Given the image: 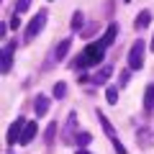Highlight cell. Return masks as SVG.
Segmentation results:
<instances>
[{
	"label": "cell",
	"mask_w": 154,
	"mask_h": 154,
	"mask_svg": "<svg viewBox=\"0 0 154 154\" xmlns=\"http://www.w3.org/2000/svg\"><path fill=\"white\" fill-rule=\"evenodd\" d=\"M46 16H49V13H46L44 8H41V11H38L36 16L31 18V23L26 26V41H33V38H36L38 33H41V28L46 26Z\"/></svg>",
	"instance_id": "277c9868"
},
{
	"label": "cell",
	"mask_w": 154,
	"mask_h": 154,
	"mask_svg": "<svg viewBox=\"0 0 154 154\" xmlns=\"http://www.w3.org/2000/svg\"><path fill=\"white\" fill-rule=\"evenodd\" d=\"M149 23H152V11H141L136 16V21H134V28H136V31H144Z\"/></svg>",
	"instance_id": "8fae6325"
},
{
	"label": "cell",
	"mask_w": 154,
	"mask_h": 154,
	"mask_svg": "<svg viewBox=\"0 0 154 154\" xmlns=\"http://www.w3.org/2000/svg\"><path fill=\"white\" fill-rule=\"evenodd\" d=\"M11 26H13V28H18V26H21V18H18L16 13H13V18H11Z\"/></svg>",
	"instance_id": "603a6c76"
},
{
	"label": "cell",
	"mask_w": 154,
	"mask_h": 154,
	"mask_svg": "<svg viewBox=\"0 0 154 154\" xmlns=\"http://www.w3.org/2000/svg\"><path fill=\"white\" fill-rule=\"evenodd\" d=\"M75 144H77V149H85V146H90L93 144V134H88V131H80L75 136Z\"/></svg>",
	"instance_id": "9a60e30c"
},
{
	"label": "cell",
	"mask_w": 154,
	"mask_h": 154,
	"mask_svg": "<svg viewBox=\"0 0 154 154\" xmlns=\"http://www.w3.org/2000/svg\"><path fill=\"white\" fill-rule=\"evenodd\" d=\"M105 49L108 46L103 44V41H95V44H90V46H85L82 51H80V57L75 59V69H85V67H95V64H100L103 62V57H105Z\"/></svg>",
	"instance_id": "6da1fadb"
},
{
	"label": "cell",
	"mask_w": 154,
	"mask_h": 154,
	"mask_svg": "<svg viewBox=\"0 0 154 154\" xmlns=\"http://www.w3.org/2000/svg\"><path fill=\"white\" fill-rule=\"evenodd\" d=\"M49 105H51L49 95H36V100H33V113H36V118H44L49 113Z\"/></svg>",
	"instance_id": "52a82bcc"
},
{
	"label": "cell",
	"mask_w": 154,
	"mask_h": 154,
	"mask_svg": "<svg viewBox=\"0 0 154 154\" xmlns=\"http://www.w3.org/2000/svg\"><path fill=\"white\" fill-rule=\"evenodd\" d=\"M54 136H57V123H49V128H46V134H44V141L54 144Z\"/></svg>",
	"instance_id": "ffe728a7"
},
{
	"label": "cell",
	"mask_w": 154,
	"mask_h": 154,
	"mask_svg": "<svg viewBox=\"0 0 154 154\" xmlns=\"http://www.w3.org/2000/svg\"><path fill=\"white\" fill-rule=\"evenodd\" d=\"M116 36H118V23H110V26L105 28V36L100 38V41H103L105 46H110V44L116 41Z\"/></svg>",
	"instance_id": "4fadbf2b"
},
{
	"label": "cell",
	"mask_w": 154,
	"mask_h": 154,
	"mask_svg": "<svg viewBox=\"0 0 154 154\" xmlns=\"http://www.w3.org/2000/svg\"><path fill=\"white\" fill-rule=\"evenodd\" d=\"M144 49H146V44H144V38L139 36L131 44V51H128V69H141L144 67Z\"/></svg>",
	"instance_id": "3957f363"
},
{
	"label": "cell",
	"mask_w": 154,
	"mask_h": 154,
	"mask_svg": "<svg viewBox=\"0 0 154 154\" xmlns=\"http://www.w3.org/2000/svg\"><path fill=\"white\" fill-rule=\"evenodd\" d=\"M36 131H38L36 121H28L26 128H23V136H21V141H18V144H31L33 139H36Z\"/></svg>",
	"instance_id": "30bf717a"
},
{
	"label": "cell",
	"mask_w": 154,
	"mask_h": 154,
	"mask_svg": "<svg viewBox=\"0 0 154 154\" xmlns=\"http://www.w3.org/2000/svg\"><path fill=\"white\" fill-rule=\"evenodd\" d=\"M110 72H113V67L105 64V67H103V69H100L95 77H90V82H93V85H105V82H108V77H110Z\"/></svg>",
	"instance_id": "7c38bea8"
},
{
	"label": "cell",
	"mask_w": 154,
	"mask_h": 154,
	"mask_svg": "<svg viewBox=\"0 0 154 154\" xmlns=\"http://www.w3.org/2000/svg\"><path fill=\"white\" fill-rule=\"evenodd\" d=\"M82 23H85V16H82L80 11H75V13H72V21H69L72 31H80V28H82Z\"/></svg>",
	"instance_id": "e0dca14e"
},
{
	"label": "cell",
	"mask_w": 154,
	"mask_h": 154,
	"mask_svg": "<svg viewBox=\"0 0 154 154\" xmlns=\"http://www.w3.org/2000/svg\"><path fill=\"white\" fill-rule=\"evenodd\" d=\"M149 46H152V51H154V36H152V44H149Z\"/></svg>",
	"instance_id": "d4e9b609"
},
{
	"label": "cell",
	"mask_w": 154,
	"mask_h": 154,
	"mask_svg": "<svg viewBox=\"0 0 154 154\" xmlns=\"http://www.w3.org/2000/svg\"><path fill=\"white\" fill-rule=\"evenodd\" d=\"M139 139H141V146H149V131H146V128L139 131ZM139 139H136V141H139Z\"/></svg>",
	"instance_id": "7402d4cb"
},
{
	"label": "cell",
	"mask_w": 154,
	"mask_h": 154,
	"mask_svg": "<svg viewBox=\"0 0 154 154\" xmlns=\"http://www.w3.org/2000/svg\"><path fill=\"white\" fill-rule=\"evenodd\" d=\"M28 8H31V0H16V5H13V13L16 16H21V13H26Z\"/></svg>",
	"instance_id": "ac0fdd59"
},
{
	"label": "cell",
	"mask_w": 154,
	"mask_h": 154,
	"mask_svg": "<svg viewBox=\"0 0 154 154\" xmlns=\"http://www.w3.org/2000/svg\"><path fill=\"white\" fill-rule=\"evenodd\" d=\"M144 110H146V113H152V110H154V82L149 85L146 93H144Z\"/></svg>",
	"instance_id": "5bb4252c"
},
{
	"label": "cell",
	"mask_w": 154,
	"mask_h": 154,
	"mask_svg": "<svg viewBox=\"0 0 154 154\" xmlns=\"http://www.w3.org/2000/svg\"><path fill=\"white\" fill-rule=\"evenodd\" d=\"M26 118H16V121H13V126L8 128V136H5V144L8 146H13V144L16 141H21V136H23V128H26Z\"/></svg>",
	"instance_id": "5b68a950"
},
{
	"label": "cell",
	"mask_w": 154,
	"mask_h": 154,
	"mask_svg": "<svg viewBox=\"0 0 154 154\" xmlns=\"http://www.w3.org/2000/svg\"><path fill=\"white\" fill-rule=\"evenodd\" d=\"M98 121H100V126H103V131H105V136L110 139V144H113V149H116V154H128L126 152V146H123V141L118 139V134H116V128H113V123L108 121V116L103 113V110H98Z\"/></svg>",
	"instance_id": "7a4b0ae2"
},
{
	"label": "cell",
	"mask_w": 154,
	"mask_h": 154,
	"mask_svg": "<svg viewBox=\"0 0 154 154\" xmlns=\"http://www.w3.org/2000/svg\"><path fill=\"white\" fill-rule=\"evenodd\" d=\"M69 49H72V38H62L59 44H57V49H54V62H62L69 54Z\"/></svg>",
	"instance_id": "ba28073f"
},
{
	"label": "cell",
	"mask_w": 154,
	"mask_h": 154,
	"mask_svg": "<svg viewBox=\"0 0 154 154\" xmlns=\"http://www.w3.org/2000/svg\"><path fill=\"white\" fill-rule=\"evenodd\" d=\"M8 154H13V152H8Z\"/></svg>",
	"instance_id": "4316f807"
},
{
	"label": "cell",
	"mask_w": 154,
	"mask_h": 154,
	"mask_svg": "<svg viewBox=\"0 0 154 154\" xmlns=\"http://www.w3.org/2000/svg\"><path fill=\"white\" fill-rule=\"evenodd\" d=\"M105 100H108L110 105L118 103V85H108V88H105Z\"/></svg>",
	"instance_id": "2e32d148"
},
{
	"label": "cell",
	"mask_w": 154,
	"mask_h": 154,
	"mask_svg": "<svg viewBox=\"0 0 154 154\" xmlns=\"http://www.w3.org/2000/svg\"><path fill=\"white\" fill-rule=\"evenodd\" d=\"M75 126H77V110H72V113H69V121H67V131H64V141L67 144H72V141H75V136H77Z\"/></svg>",
	"instance_id": "9c48e42d"
},
{
	"label": "cell",
	"mask_w": 154,
	"mask_h": 154,
	"mask_svg": "<svg viewBox=\"0 0 154 154\" xmlns=\"http://www.w3.org/2000/svg\"><path fill=\"white\" fill-rule=\"evenodd\" d=\"M128 77H131V69H123L121 75H118V88H123V85L128 82Z\"/></svg>",
	"instance_id": "44dd1931"
},
{
	"label": "cell",
	"mask_w": 154,
	"mask_h": 154,
	"mask_svg": "<svg viewBox=\"0 0 154 154\" xmlns=\"http://www.w3.org/2000/svg\"><path fill=\"white\" fill-rule=\"evenodd\" d=\"M51 93H54V98H57V100H62V98L67 95V82H57Z\"/></svg>",
	"instance_id": "d6986e66"
},
{
	"label": "cell",
	"mask_w": 154,
	"mask_h": 154,
	"mask_svg": "<svg viewBox=\"0 0 154 154\" xmlns=\"http://www.w3.org/2000/svg\"><path fill=\"white\" fill-rule=\"evenodd\" d=\"M123 3H128V0H123Z\"/></svg>",
	"instance_id": "484cf974"
},
{
	"label": "cell",
	"mask_w": 154,
	"mask_h": 154,
	"mask_svg": "<svg viewBox=\"0 0 154 154\" xmlns=\"http://www.w3.org/2000/svg\"><path fill=\"white\" fill-rule=\"evenodd\" d=\"M16 41H8L5 46H3V75H8L13 67V54H16Z\"/></svg>",
	"instance_id": "8992f818"
},
{
	"label": "cell",
	"mask_w": 154,
	"mask_h": 154,
	"mask_svg": "<svg viewBox=\"0 0 154 154\" xmlns=\"http://www.w3.org/2000/svg\"><path fill=\"white\" fill-rule=\"evenodd\" d=\"M77 154H90V152H88V149H77Z\"/></svg>",
	"instance_id": "cb8c5ba5"
}]
</instances>
